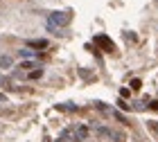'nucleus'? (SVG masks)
<instances>
[{
  "label": "nucleus",
  "instance_id": "obj_1",
  "mask_svg": "<svg viewBox=\"0 0 158 142\" xmlns=\"http://www.w3.org/2000/svg\"><path fill=\"white\" fill-rule=\"evenodd\" d=\"M48 23H52L54 27H68L70 23H73V11H52L50 14V20Z\"/></svg>",
  "mask_w": 158,
  "mask_h": 142
},
{
  "label": "nucleus",
  "instance_id": "obj_2",
  "mask_svg": "<svg viewBox=\"0 0 158 142\" xmlns=\"http://www.w3.org/2000/svg\"><path fill=\"white\" fill-rule=\"evenodd\" d=\"M93 43H95L97 47H102L104 52H113V50H115V43H113L106 34H97V36L93 39Z\"/></svg>",
  "mask_w": 158,
  "mask_h": 142
},
{
  "label": "nucleus",
  "instance_id": "obj_3",
  "mask_svg": "<svg viewBox=\"0 0 158 142\" xmlns=\"http://www.w3.org/2000/svg\"><path fill=\"white\" fill-rule=\"evenodd\" d=\"M95 136H97V138H115L118 142H120L122 138H124L122 133H118V131L109 129V126H97V129H95Z\"/></svg>",
  "mask_w": 158,
  "mask_h": 142
},
{
  "label": "nucleus",
  "instance_id": "obj_4",
  "mask_svg": "<svg viewBox=\"0 0 158 142\" xmlns=\"http://www.w3.org/2000/svg\"><path fill=\"white\" fill-rule=\"evenodd\" d=\"M88 133H90L88 126H77V129L73 131V138L79 142V140H86V138H88Z\"/></svg>",
  "mask_w": 158,
  "mask_h": 142
},
{
  "label": "nucleus",
  "instance_id": "obj_5",
  "mask_svg": "<svg viewBox=\"0 0 158 142\" xmlns=\"http://www.w3.org/2000/svg\"><path fill=\"white\" fill-rule=\"evenodd\" d=\"M50 43L45 39H36V41H27V47H48Z\"/></svg>",
  "mask_w": 158,
  "mask_h": 142
},
{
  "label": "nucleus",
  "instance_id": "obj_6",
  "mask_svg": "<svg viewBox=\"0 0 158 142\" xmlns=\"http://www.w3.org/2000/svg\"><path fill=\"white\" fill-rule=\"evenodd\" d=\"M56 111H66V113H70V111H79V106H75V104H56Z\"/></svg>",
  "mask_w": 158,
  "mask_h": 142
},
{
  "label": "nucleus",
  "instance_id": "obj_7",
  "mask_svg": "<svg viewBox=\"0 0 158 142\" xmlns=\"http://www.w3.org/2000/svg\"><path fill=\"white\" fill-rule=\"evenodd\" d=\"M18 68H23V70H32V68H41V66H39V63L34 61V59H30V61H23Z\"/></svg>",
  "mask_w": 158,
  "mask_h": 142
},
{
  "label": "nucleus",
  "instance_id": "obj_8",
  "mask_svg": "<svg viewBox=\"0 0 158 142\" xmlns=\"http://www.w3.org/2000/svg\"><path fill=\"white\" fill-rule=\"evenodd\" d=\"M18 54H20V56H25L27 61H30V59H34V56H36V54H34V50H30V47H23V50H18Z\"/></svg>",
  "mask_w": 158,
  "mask_h": 142
},
{
  "label": "nucleus",
  "instance_id": "obj_9",
  "mask_svg": "<svg viewBox=\"0 0 158 142\" xmlns=\"http://www.w3.org/2000/svg\"><path fill=\"white\" fill-rule=\"evenodd\" d=\"M0 68H11V56H7V54H2L0 56Z\"/></svg>",
  "mask_w": 158,
  "mask_h": 142
},
{
  "label": "nucleus",
  "instance_id": "obj_10",
  "mask_svg": "<svg viewBox=\"0 0 158 142\" xmlns=\"http://www.w3.org/2000/svg\"><path fill=\"white\" fill-rule=\"evenodd\" d=\"M129 108H133V111H145L147 106H145V102H133V104H129Z\"/></svg>",
  "mask_w": 158,
  "mask_h": 142
},
{
  "label": "nucleus",
  "instance_id": "obj_11",
  "mask_svg": "<svg viewBox=\"0 0 158 142\" xmlns=\"http://www.w3.org/2000/svg\"><path fill=\"white\" fill-rule=\"evenodd\" d=\"M39 77H43V68H36L30 72V79H39Z\"/></svg>",
  "mask_w": 158,
  "mask_h": 142
},
{
  "label": "nucleus",
  "instance_id": "obj_12",
  "mask_svg": "<svg viewBox=\"0 0 158 142\" xmlns=\"http://www.w3.org/2000/svg\"><path fill=\"white\" fill-rule=\"evenodd\" d=\"M142 88V81L140 79H131V90H140Z\"/></svg>",
  "mask_w": 158,
  "mask_h": 142
},
{
  "label": "nucleus",
  "instance_id": "obj_13",
  "mask_svg": "<svg viewBox=\"0 0 158 142\" xmlns=\"http://www.w3.org/2000/svg\"><path fill=\"white\" fill-rule=\"evenodd\" d=\"M118 106H120V108H124V111H129V104L124 102V99H118Z\"/></svg>",
  "mask_w": 158,
  "mask_h": 142
},
{
  "label": "nucleus",
  "instance_id": "obj_14",
  "mask_svg": "<svg viewBox=\"0 0 158 142\" xmlns=\"http://www.w3.org/2000/svg\"><path fill=\"white\" fill-rule=\"evenodd\" d=\"M48 30H50V32H54V34H59V27H54L52 23H48Z\"/></svg>",
  "mask_w": 158,
  "mask_h": 142
},
{
  "label": "nucleus",
  "instance_id": "obj_15",
  "mask_svg": "<svg viewBox=\"0 0 158 142\" xmlns=\"http://www.w3.org/2000/svg\"><path fill=\"white\" fill-rule=\"evenodd\" d=\"M120 95H122V99L129 97V88H122V90H120Z\"/></svg>",
  "mask_w": 158,
  "mask_h": 142
},
{
  "label": "nucleus",
  "instance_id": "obj_16",
  "mask_svg": "<svg viewBox=\"0 0 158 142\" xmlns=\"http://www.w3.org/2000/svg\"><path fill=\"white\" fill-rule=\"evenodd\" d=\"M152 108H154V111H158V99H156V102H152Z\"/></svg>",
  "mask_w": 158,
  "mask_h": 142
},
{
  "label": "nucleus",
  "instance_id": "obj_17",
  "mask_svg": "<svg viewBox=\"0 0 158 142\" xmlns=\"http://www.w3.org/2000/svg\"><path fill=\"white\" fill-rule=\"evenodd\" d=\"M0 102H5V95H2V93H0Z\"/></svg>",
  "mask_w": 158,
  "mask_h": 142
},
{
  "label": "nucleus",
  "instance_id": "obj_18",
  "mask_svg": "<svg viewBox=\"0 0 158 142\" xmlns=\"http://www.w3.org/2000/svg\"><path fill=\"white\" fill-rule=\"evenodd\" d=\"M154 129H156V131H158V124H154Z\"/></svg>",
  "mask_w": 158,
  "mask_h": 142
}]
</instances>
